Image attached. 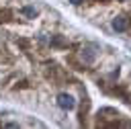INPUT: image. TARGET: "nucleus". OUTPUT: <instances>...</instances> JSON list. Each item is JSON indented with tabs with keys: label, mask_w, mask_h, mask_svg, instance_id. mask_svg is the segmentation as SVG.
I'll return each instance as SVG.
<instances>
[{
	"label": "nucleus",
	"mask_w": 131,
	"mask_h": 129,
	"mask_svg": "<svg viewBox=\"0 0 131 129\" xmlns=\"http://www.w3.org/2000/svg\"><path fill=\"white\" fill-rule=\"evenodd\" d=\"M57 104H59V109H63V111H70V109H74V96L72 94H66V92H61L59 96H57Z\"/></svg>",
	"instance_id": "nucleus-1"
},
{
	"label": "nucleus",
	"mask_w": 131,
	"mask_h": 129,
	"mask_svg": "<svg viewBox=\"0 0 131 129\" xmlns=\"http://www.w3.org/2000/svg\"><path fill=\"white\" fill-rule=\"evenodd\" d=\"M113 29H115V31H119V33H121V31H125V29H127V18L117 16V18L113 20Z\"/></svg>",
	"instance_id": "nucleus-2"
},
{
	"label": "nucleus",
	"mask_w": 131,
	"mask_h": 129,
	"mask_svg": "<svg viewBox=\"0 0 131 129\" xmlns=\"http://www.w3.org/2000/svg\"><path fill=\"white\" fill-rule=\"evenodd\" d=\"M82 59H84L86 63H92V61H94V49H92V47H84V49H82Z\"/></svg>",
	"instance_id": "nucleus-3"
},
{
	"label": "nucleus",
	"mask_w": 131,
	"mask_h": 129,
	"mask_svg": "<svg viewBox=\"0 0 131 129\" xmlns=\"http://www.w3.org/2000/svg\"><path fill=\"white\" fill-rule=\"evenodd\" d=\"M23 14L29 16V18H35V16H37V8H33V6H25V8H23Z\"/></svg>",
	"instance_id": "nucleus-4"
},
{
	"label": "nucleus",
	"mask_w": 131,
	"mask_h": 129,
	"mask_svg": "<svg viewBox=\"0 0 131 129\" xmlns=\"http://www.w3.org/2000/svg\"><path fill=\"white\" fill-rule=\"evenodd\" d=\"M72 4H80V2H84V0H70Z\"/></svg>",
	"instance_id": "nucleus-5"
}]
</instances>
